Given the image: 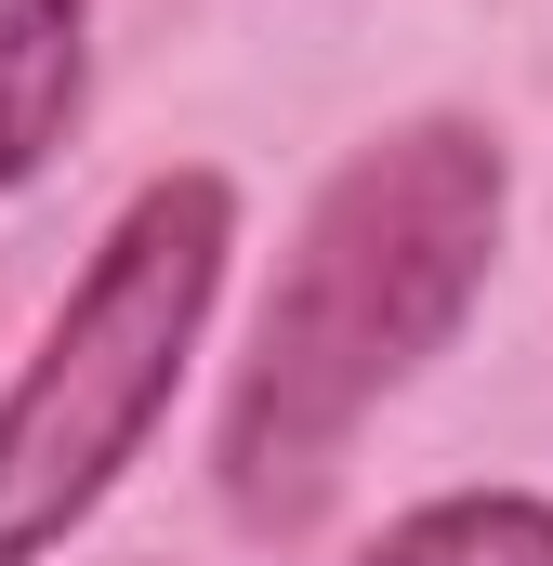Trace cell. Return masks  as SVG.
<instances>
[{
	"mask_svg": "<svg viewBox=\"0 0 553 566\" xmlns=\"http://www.w3.org/2000/svg\"><path fill=\"white\" fill-rule=\"evenodd\" d=\"M501 211H514V171L474 119H409L316 185L225 396V501L251 527H303L356 422L474 316L501 264Z\"/></svg>",
	"mask_w": 553,
	"mask_h": 566,
	"instance_id": "obj_1",
	"label": "cell"
},
{
	"mask_svg": "<svg viewBox=\"0 0 553 566\" xmlns=\"http://www.w3.org/2000/svg\"><path fill=\"white\" fill-rule=\"evenodd\" d=\"M225 251H238L225 171H158L133 211L106 224L93 277L66 290V316L40 329V356L0 396V566L53 554L133 474V448L158 434L198 329H211Z\"/></svg>",
	"mask_w": 553,
	"mask_h": 566,
	"instance_id": "obj_2",
	"label": "cell"
},
{
	"mask_svg": "<svg viewBox=\"0 0 553 566\" xmlns=\"http://www.w3.org/2000/svg\"><path fill=\"white\" fill-rule=\"evenodd\" d=\"M93 93V0H0V185H40Z\"/></svg>",
	"mask_w": 553,
	"mask_h": 566,
	"instance_id": "obj_3",
	"label": "cell"
},
{
	"mask_svg": "<svg viewBox=\"0 0 553 566\" xmlns=\"http://www.w3.org/2000/svg\"><path fill=\"white\" fill-rule=\"evenodd\" d=\"M369 566H553V501L528 488H461V501H421L409 527H383Z\"/></svg>",
	"mask_w": 553,
	"mask_h": 566,
	"instance_id": "obj_4",
	"label": "cell"
}]
</instances>
